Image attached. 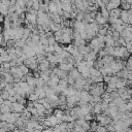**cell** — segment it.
<instances>
[{
	"mask_svg": "<svg viewBox=\"0 0 132 132\" xmlns=\"http://www.w3.org/2000/svg\"><path fill=\"white\" fill-rule=\"evenodd\" d=\"M128 52L126 46H114V57L116 58H123L125 54Z\"/></svg>",
	"mask_w": 132,
	"mask_h": 132,
	"instance_id": "1",
	"label": "cell"
},
{
	"mask_svg": "<svg viewBox=\"0 0 132 132\" xmlns=\"http://www.w3.org/2000/svg\"><path fill=\"white\" fill-rule=\"evenodd\" d=\"M10 108H11V112H20V113H22L26 109L25 105H23L19 102H12Z\"/></svg>",
	"mask_w": 132,
	"mask_h": 132,
	"instance_id": "2",
	"label": "cell"
},
{
	"mask_svg": "<svg viewBox=\"0 0 132 132\" xmlns=\"http://www.w3.org/2000/svg\"><path fill=\"white\" fill-rule=\"evenodd\" d=\"M104 92H105L104 88H102V87H98V86L90 90V94H91L92 96H102V94H103Z\"/></svg>",
	"mask_w": 132,
	"mask_h": 132,
	"instance_id": "3",
	"label": "cell"
},
{
	"mask_svg": "<svg viewBox=\"0 0 132 132\" xmlns=\"http://www.w3.org/2000/svg\"><path fill=\"white\" fill-rule=\"evenodd\" d=\"M65 48H66V51L69 52L72 56H76L77 54H79V52H78V46H76L75 44H71V43H70V44H68Z\"/></svg>",
	"mask_w": 132,
	"mask_h": 132,
	"instance_id": "4",
	"label": "cell"
},
{
	"mask_svg": "<svg viewBox=\"0 0 132 132\" xmlns=\"http://www.w3.org/2000/svg\"><path fill=\"white\" fill-rule=\"evenodd\" d=\"M121 1H122V0H109V2H108L107 5H106V8L110 11L111 9L119 7V6L121 5Z\"/></svg>",
	"mask_w": 132,
	"mask_h": 132,
	"instance_id": "5",
	"label": "cell"
},
{
	"mask_svg": "<svg viewBox=\"0 0 132 132\" xmlns=\"http://www.w3.org/2000/svg\"><path fill=\"white\" fill-rule=\"evenodd\" d=\"M95 22L98 24V25H105V24H107L108 23V20L106 19V18H104L100 12L96 15V18H95Z\"/></svg>",
	"mask_w": 132,
	"mask_h": 132,
	"instance_id": "6",
	"label": "cell"
},
{
	"mask_svg": "<svg viewBox=\"0 0 132 132\" xmlns=\"http://www.w3.org/2000/svg\"><path fill=\"white\" fill-rule=\"evenodd\" d=\"M46 59L50 61L51 64H59V62H58V55H56L55 53L47 54Z\"/></svg>",
	"mask_w": 132,
	"mask_h": 132,
	"instance_id": "7",
	"label": "cell"
},
{
	"mask_svg": "<svg viewBox=\"0 0 132 132\" xmlns=\"http://www.w3.org/2000/svg\"><path fill=\"white\" fill-rule=\"evenodd\" d=\"M114 42H116V40L113 39L112 35L107 34L105 36V45L106 46H114Z\"/></svg>",
	"mask_w": 132,
	"mask_h": 132,
	"instance_id": "8",
	"label": "cell"
},
{
	"mask_svg": "<svg viewBox=\"0 0 132 132\" xmlns=\"http://www.w3.org/2000/svg\"><path fill=\"white\" fill-rule=\"evenodd\" d=\"M73 67H74V65H72L70 63H60L59 64V68L64 71H67V72H69Z\"/></svg>",
	"mask_w": 132,
	"mask_h": 132,
	"instance_id": "9",
	"label": "cell"
},
{
	"mask_svg": "<svg viewBox=\"0 0 132 132\" xmlns=\"http://www.w3.org/2000/svg\"><path fill=\"white\" fill-rule=\"evenodd\" d=\"M62 38H63V42L62 43H65V44H70V42L73 39L72 34H70V33H63Z\"/></svg>",
	"mask_w": 132,
	"mask_h": 132,
	"instance_id": "10",
	"label": "cell"
},
{
	"mask_svg": "<svg viewBox=\"0 0 132 132\" xmlns=\"http://www.w3.org/2000/svg\"><path fill=\"white\" fill-rule=\"evenodd\" d=\"M69 74H70L72 77H74V78H75V80H76L77 78L81 77V73L77 70V68H76V67H73V68L69 71Z\"/></svg>",
	"mask_w": 132,
	"mask_h": 132,
	"instance_id": "11",
	"label": "cell"
},
{
	"mask_svg": "<svg viewBox=\"0 0 132 132\" xmlns=\"http://www.w3.org/2000/svg\"><path fill=\"white\" fill-rule=\"evenodd\" d=\"M27 82L29 84V86L36 87V77H34V75H32V73L27 74Z\"/></svg>",
	"mask_w": 132,
	"mask_h": 132,
	"instance_id": "12",
	"label": "cell"
},
{
	"mask_svg": "<svg viewBox=\"0 0 132 132\" xmlns=\"http://www.w3.org/2000/svg\"><path fill=\"white\" fill-rule=\"evenodd\" d=\"M122 11L123 9L122 8H113L110 10V16H116V18H121V14H122Z\"/></svg>",
	"mask_w": 132,
	"mask_h": 132,
	"instance_id": "13",
	"label": "cell"
},
{
	"mask_svg": "<svg viewBox=\"0 0 132 132\" xmlns=\"http://www.w3.org/2000/svg\"><path fill=\"white\" fill-rule=\"evenodd\" d=\"M9 6L8 5H5V4H3V3H1L0 4V12H1V14H3V15H8L9 14V8H8Z\"/></svg>",
	"mask_w": 132,
	"mask_h": 132,
	"instance_id": "14",
	"label": "cell"
},
{
	"mask_svg": "<svg viewBox=\"0 0 132 132\" xmlns=\"http://www.w3.org/2000/svg\"><path fill=\"white\" fill-rule=\"evenodd\" d=\"M92 112L94 114H99V113H102V107H101V103H96L93 107V110Z\"/></svg>",
	"mask_w": 132,
	"mask_h": 132,
	"instance_id": "15",
	"label": "cell"
},
{
	"mask_svg": "<svg viewBox=\"0 0 132 132\" xmlns=\"http://www.w3.org/2000/svg\"><path fill=\"white\" fill-rule=\"evenodd\" d=\"M100 13L104 16V18H106L107 20H108V18L110 16V11L106 8V6H104V7H101V9H100Z\"/></svg>",
	"mask_w": 132,
	"mask_h": 132,
	"instance_id": "16",
	"label": "cell"
},
{
	"mask_svg": "<svg viewBox=\"0 0 132 132\" xmlns=\"http://www.w3.org/2000/svg\"><path fill=\"white\" fill-rule=\"evenodd\" d=\"M26 39H24V38H22V39H19V40H15V44H14V46L15 47H20V48H23L25 45H26Z\"/></svg>",
	"mask_w": 132,
	"mask_h": 132,
	"instance_id": "17",
	"label": "cell"
},
{
	"mask_svg": "<svg viewBox=\"0 0 132 132\" xmlns=\"http://www.w3.org/2000/svg\"><path fill=\"white\" fill-rule=\"evenodd\" d=\"M12 60V57L9 55V54H6V55H2L0 57V61L1 63H4V62H10Z\"/></svg>",
	"mask_w": 132,
	"mask_h": 132,
	"instance_id": "18",
	"label": "cell"
},
{
	"mask_svg": "<svg viewBox=\"0 0 132 132\" xmlns=\"http://www.w3.org/2000/svg\"><path fill=\"white\" fill-rule=\"evenodd\" d=\"M0 111H1V113L11 112V108H10V106H6V105H4V104H1V105H0Z\"/></svg>",
	"mask_w": 132,
	"mask_h": 132,
	"instance_id": "19",
	"label": "cell"
},
{
	"mask_svg": "<svg viewBox=\"0 0 132 132\" xmlns=\"http://www.w3.org/2000/svg\"><path fill=\"white\" fill-rule=\"evenodd\" d=\"M121 6H122V9H124V10H129V9H131V4L128 3L126 0H122V1H121Z\"/></svg>",
	"mask_w": 132,
	"mask_h": 132,
	"instance_id": "20",
	"label": "cell"
},
{
	"mask_svg": "<svg viewBox=\"0 0 132 132\" xmlns=\"http://www.w3.org/2000/svg\"><path fill=\"white\" fill-rule=\"evenodd\" d=\"M113 102H114V104L119 107V106H121V105H123V104H125L126 103V101L122 98V97H118V98H116V99H113Z\"/></svg>",
	"mask_w": 132,
	"mask_h": 132,
	"instance_id": "21",
	"label": "cell"
},
{
	"mask_svg": "<svg viewBox=\"0 0 132 132\" xmlns=\"http://www.w3.org/2000/svg\"><path fill=\"white\" fill-rule=\"evenodd\" d=\"M45 85H46V81H44L41 77L36 78V87H37V88H42V87H44Z\"/></svg>",
	"mask_w": 132,
	"mask_h": 132,
	"instance_id": "22",
	"label": "cell"
},
{
	"mask_svg": "<svg viewBox=\"0 0 132 132\" xmlns=\"http://www.w3.org/2000/svg\"><path fill=\"white\" fill-rule=\"evenodd\" d=\"M107 30H108L107 28H105L103 25H101V28L99 29L97 35H103V36H106V35H107Z\"/></svg>",
	"mask_w": 132,
	"mask_h": 132,
	"instance_id": "23",
	"label": "cell"
},
{
	"mask_svg": "<svg viewBox=\"0 0 132 132\" xmlns=\"http://www.w3.org/2000/svg\"><path fill=\"white\" fill-rule=\"evenodd\" d=\"M106 56H108V53H107L106 48H105V47H104V48H101V50L99 51V53H98V58L102 59V58H104V57H106Z\"/></svg>",
	"mask_w": 132,
	"mask_h": 132,
	"instance_id": "24",
	"label": "cell"
},
{
	"mask_svg": "<svg viewBox=\"0 0 132 132\" xmlns=\"http://www.w3.org/2000/svg\"><path fill=\"white\" fill-rule=\"evenodd\" d=\"M58 75H59V77H60L61 79H66L67 76H68V72H67V71H64V70H62V69H60L59 72H58Z\"/></svg>",
	"mask_w": 132,
	"mask_h": 132,
	"instance_id": "25",
	"label": "cell"
},
{
	"mask_svg": "<svg viewBox=\"0 0 132 132\" xmlns=\"http://www.w3.org/2000/svg\"><path fill=\"white\" fill-rule=\"evenodd\" d=\"M51 79L54 81V82H56V84H59V81H60V77H59V75L58 74H56V73H54V72H52L51 73Z\"/></svg>",
	"mask_w": 132,
	"mask_h": 132,
	"instance_id": "26",
	"label": "cell"
},
{
	"mask_svg": "<svg viewBox=\"0 0 132 132\" xmlns=\"http://www.w3.org/2000/svg\"><path fill=\"white\" fill-rule=\"evenodd\" d=\"M28 100H30V101H38L39 100V96L38 95H36L35 93H32V94H30L29 95V97H28Z\"/></svg>",
	"mask_w": 132,
	"mask_h": 132,
	"instance_id": "27",
	"label": "cell"
},
{
	"mask_svg": "<svg viewBox=\"0 0 132 132\" xmlns=\"http://www.w3.org/2000/svg\"><path fill=\"white\" fill-rule=\"evenodd\" d=\"M122 116H123V113H121L120 111H118L116 114L111 116V119H112L113 121H120V120H122Z\"/></svg>",
	"mask_w": 132,
	"mask_h": 132,
	"instance_id": "28",
	"label": "cell"
},
{
	"mask_svg": "<svg viewBox=\"0 0 132 132\" xmlns=\"http://www.w3.org/2000/svg\"><path fill=\"white\" fill-rule=\"evenodd\" d=\"M107 53L109 56H113L114 57V46H105Z\"/></svg>",
	"mask_w": 132,
	"mask_h": 132,
	"instance_id": "29",
	"label": "cell"
},
{
	"mask_svg": "<svg viewBox=\"0 0 132 132\" xmlns=\"http://www.w3.org/2000/svg\"><path fill=\"white\" fill-rule=\"evenodd\" d=\"M98 126H99V123H98L96 120H95V121H93V122L91 123V130H92V131H96Z\"/></svg>",
	"mask_w": 132,
	"mask_h": 132,
	"instance_id": "30",
	"label": "cell"
},
{
	"mask_svg": "<svg viewBox=\"0 0 132 132\" xmlns=\"http://www.w3.org/2000/svg\"><path fill=\"white\" fill-rule=\"evenodd\" d=\"M73 131H75V132H87V131L84 129V127H82V126H79V125H75Z\"/></svg>",
	"mask_w": 132,
	"mask_h": 132,
	"instance_id": "31",
	"label": "cell"
},
{
	"mask_svg": "<svg viewBox=\"0 0 132 132\" xmlns=\"http://www.w3.org/2000/svg\"><path fill=\"white\" fill-rule=\"evenodd\" d=\"M76 21H84L85 20V12H78L75 18Z\"/></svg>",
	"mask_w": 132,
	"mask_h": 132,
	"instance_id": "32",
	"label": "cell"
},
{
	"mask_svg": "<svg viewBox=\"0 0 132 132\" xmlns=\"http://www.w3.org/2000/svg\"><path fill=\"white\" fill-rule=\"evenodd\" d=\"M59 85H60V86H62L63 88H67L69 84H68V80H67V78H66V79H60Z\"/></svg>",
	"mask_w": 132,
	"mask_h": 132,
	"instance_id": "33",
	"label": "cell"
},
{
	"mask_svg": "<svg viewBox=\"0 0 132 132\" xmlns=\"http://www.w3.org/2000/svg\"><path fill=\"white\" fill-rule=\"evenodd\" d=\"M67 80H68V84H69L70 86H72V85L75 84V78L72 77L70 74H68V76H67Z\"/></svg>",
	"mask_w": 132,
	"mask_h": 132,
	"instance_id": "34",
	"label": "cell"
},
{
	"mask_svg": "<svg viewBox=\"0 0 132 132\" xmlns=\"http://www.w3.org/2000/svg\"><path fill=\"white\" fill-rule=\"evenodd\" d=\"M117 21H118V18H116V16H109V18H108V23H109L110 25L117 24Z\"/></svg>",
	"mask_w": 132,
	"mask_h": 132,
	"instance_id": "35",
	"label": "cell"
},
{
	"mask_svg": "<svg viewBox=\"0 0 132 132\" xmlns=\"http://www.w3.org/2000/svg\"><path fill=\"white\" fill-rule=\"evenodd\" d=\"M105 131H107L106 126H101V125H99L97 127V130H96V132H105Z\"/></svg>",
	"mask_w": 132,
	"mask_h": 132,
	"instance_id": "36",
	"label": "cell"
},
{
	"mask_svg": "<svg viewBox=\"0 0 132 132\" xmlns=\"http://www.w3.org/2000/svg\"><path fill=\"white\" fill-rule=\"evenodd\" d=\"M94 119H95V118L92 116V113H91V112H90V113H87V114L85 116V120H86V121H88V122H91V121H93Z\"/></svg>",
	"mask_w": 132,
	"mask_h": 132,
	"instance_id": "37",
	"label": "cell"
},
{
	"mask_svg": "<svg viewBox=\"0 0 132 132\" xmlns=\"http://www.w3.org/2000/svg\"><path fill=\"white\" fill-rule=\"evenodd\" d=\"M126 47H127V50H128V52L132 55V41H129V42H127V44H126Z\"/></svg>",
	"mask_w": 132,
	"mask_h": 132,
	"instance_id": "38",
	"label": "cell"
},
{
	"mask_svg": "<svg viewBox=\"0 0 132 132\" xmlns=\"http://www.w3.org/2000/svg\"><path fill=\"white\" fill-rule=\"evenodd\" d=\"M106 128H107V130H108V131H116V127H114L113 123H111V124L107 125V126H106Z\"/></svg>",
	"mask_w": 132,
	"mask_h": 132,
	"instance_id": "39",
	"label": "cell"
},
{
	"mask_svg": "<svg viewBox=\"0 0 132 132\" xmlns=\"http://www.w3.org/2000/svg\"><path fill=\"white\" fill-rule=\"evenodd\" d=\"M110 75H103V79H104V82L105 84H108L110 81Z\"/></svg>",
	"mask_w": 132,
	"mask_h": 132,
	"instance_id": "40",
	"label": "cell"
},
{
	"mask_svg": "<svg viewBox=\"0 0 132 132\" xmlns=\"http://www.w3.org/2000/svg\"><path fill=\"white\" fill-rule=\"evenodd\" d=\"M125 68H126V69H128L129 71H132V63L127 62V63H126V65H125Z\"/></svg>",
	"mask_w": 132,
	"mask_h": 132,
	"instance_id": "41",
	"label": "cell"
},
{
	"mask_svg": "<svg viewBox=\"0 0 132 132\" xmlns=\"http://www.w3.org/2000/svg\"><path fill=\"white\" fill-rule=\"evenodd\" d=\"M126 1H127V2H128V3H130V4H131V3H132V0H126Z\"/></svg>",
	"mask_w": 132,
	"mask_h": 132,
	"instance_id": "42",
	"label": "cell"
},
{
	"mask_svg": "<svg viewBox=\"0 0 132 132\" xmlns=\"http://www.w3.org/2000/svg\"><path fill=\"white\" fill-rule=\"evenodd\" d=\"M87 132H96V131H92V130H89V131H87Z\"/></svg>",
	"mask_w": 132,
	"mask_h": 132,
	"instance_id": "43",
	"label": "cell"
},
{
	"mask_svg": "<svg viewBox=\"0 0 132 132\" xmlns=\"http://www.w3.org/2000/svg\"><path fill=\"white\" fill-rule=\"evenodd\" d=\"M108 132H117V131H108Z\"/></svg>",
	"mask_w": 132,
	"mask_h": 132,
	"instance_id": "44",
	"label": "cell"
},
{
	"mask_svg": "<svg viewBox=\"0 0 132 132\" xmlns=\"http://www.w3.org/2000/svg\"><path fill=\"white\" fill-rule=\"evenodd\" d=\"M105 132H108V130H107V131H105Z\"/></svg>",
	"mask_w": 132,
	"mask_h": 132,
	"instance_id": "45",
	"label": "cell"
},
{
	"mask_svg": "<svg viewBox=\"0 0 132 132\" xmlns=\"http://www.w3.org/2000/svg\"><path fill=\"white\" fill-rule=\"evenodd\" d=\"M131 130H132V127H131Z\"/></svg>",
	"mask_w": 132,
	"mask_h": 132,
	"instance_id": "46",
	"label": "cell"
}]
</instances>
